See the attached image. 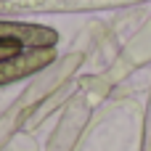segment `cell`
<instances>
[{
    "label": "cell",
    "instance_id": "1",
    "mask_svg": "<svg viewBox=\"0 0 151 151\" xmlns=\"http://www.w3.org/2000/svg\"><path fill=\"white\" fill-rule=\"evenodd\" d=\"M0 3H5V5H8V3H13V0H0ZM19 3H32V0H19Z\"/></svg>",
    "mask_w": 151,
    "mask_h": 151
}]
</instances>
